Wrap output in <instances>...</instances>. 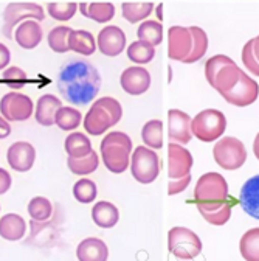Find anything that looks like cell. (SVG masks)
Masks as SVG:
<instances>
[{"instance_id":"obj_1","label":"cell","mask_w":259,"mask_h":261,"mask_svg":"<svg viewBox=\"0 0 259 261\" xmlns=\"http://www.w3.org/2000/svg\"><path fill=\"white\" fill-rule=\"evenodd\" d=\"M101 89V75L93 64L75 58L62 65L57 75V90L66 101L82 106L95 100Z\"/></svg>"},{"instance_id":"obj_2","label":"cell","mask_w":259,"mask_h":261,"mask_svg":"<svg viewBox=\"0 0 259 261\" xmlns=\"http://www.w3.org/2000/svg\"><path fill=\"white\" fill-rule=\"evenodd\" d=\"M194 201L199 212H213L230 204L228 184L219 173H205L194 188Z\"/></svg>"},{"instance_id":"obj_3","label":"cell","mask_w":259,"mask_h":261,"mask_svg":"<svg viewBox=\"0 0 259 261\" xmlns=\"http://www.w3.org/2000/svg\"><path fill=\"white\" fill-rule=\"evenodd\" d=\"M100 151L104 167L113 174H121L131 165L132 140L126 133L115 130L103 139Z\"/></svg>"},{"instance_id":"obj_4","label":"cell","mask_w":259,"mask_h":261,"mask_svg":"<svg viewBox=\"0 0 259 261\" xmlns=\"http://www.w3.org/2000/svg\"><path fill=\"white\" fill-rule=\"evenodd\" d=\"M123 117V108L112 96L96 100L84 117V129L90 136H101L115 126Z\"/></svg>"},{"instance_id":"obj_5","label":"cell","mask_w":259,"mask_h":261,"mask_svg":"<svg viewBox=\"0 0 259 261\" xmlns=\"http://www.w3.org/2000/svg\"><path fill=\"white\" fill-rule=\"evenodd\" d=\"M226 127L225 115L217 109H205L191 120V133L200 142L210 143L219 139Z\"/></svg>"},{"instance_id":"obj_6","label":"cell","mask_w":259,"mask_h":261,"mask_svg":"<svg viewBox=\"0 0 259 261\" xmlns=\"http://www.w3.org/2000/svg\"><path fill=\"white\" fill-rule=\"evenodd\" d=\"M169 252L182 261H191L202 252V241L186 227H172L168 233Z\"/></svg>"},{"instance_id":"obj_7","label":"cell","mask_w":259,"mask_h":261,"mask_svg":"<svg viewBox=\"0 0 259 261\" xmlns=\"http://www.w3.org/2000/svg\"><path fill=\"white\" fill-rule=\"evenodd\" d=\"M28 19H33L38 22L44 20L45 19L44 8L39 4H33V2H11V4H8L4 11V28H2L4 36L11 39L14 28Z\"/></svg>"},{"instance_id":"obj_8","label":"cell","mask_w":259,"mask_h":261,"mask_svg":"<svg viewBox=\"0 0 259 261\" xmlns=\"http://www.w3.org/2000/svg\"><path fill=\"white\" fill-rule=\"evenodd\" d=\"M213 155L219 167L228 171H235L245 163L247 149L241 140L235 137H223L214 145Z\"/></svg>"},{"instance_id":"obj_9","label":"cell","mask_w":259,"mask_h":261,"mask_svg":"<svg viewBox=\"0 0 259 261\" xmlns=\"http://www.w3.org/2000/svg\"><path fill=\"white\" fill-rule=\"evenodd\" d=\"M131 171L137 182L152 184L160 173V159L148 146H137L131 155Z\"/></svg>"},{"instance_id":"obj_10","label":"cell","mask_w":259,"mask_h":261,"mask_svg":"<svg viewBox=\"0 0 259 261\" xmlns=\"http://www.w3.org/2000/svg\"><path fill=\"white\" fill-rule=\"evenodd\" d=\"M35 109L33 100L23 93L10 92L0 100V115L8 123L10 121H25L31 117Z\"/></svg>"},{"instance_id":"obj_11","label":"cell","mask_w":259,"mask_h":261,"mask_svg":"<svg viewBox=\"0 0 259 261\" xmlns=\"http://www.w3.org/2000/svg\"><path fill=\"white\" fill-rule=\"evenodd\" d=\"M257 95H259L257 83L254 80H251L245 72H242L236 86L222 96L230 105H233L236 108H245V106H250L256 101Z\"/></svg>"},{"instance_id":"obj_12","label":"cell","mask_w":259,"mask_h":261,"mask_svg":"<svg viewBox=\"0 0 259 261\" xmlns=\"http://www.w3.org/2000/svg\"><path fill=\"white\" fill-rule=\"evenodd\" d=\"M192 50V36L189 28L171 27L168 31V55L172 61L183 62Z\"/></svg>"},{"instance_id":"obj_13","label":"cell","mask_w":259,"mask_h":261,"mask_svg":"<svg viewBox=\"0 0 259 261\" xmlns=\"http://www.w3.org/2000/svg\"><path fill=\"white\" fill-rule=\"evenodd\" d=\"M192 155L191 152L177 143H169L168 146V174L171 180L182 179L189 176L192 168Z\"/></svg>"},{"instance_id":"obj_14","label":"cell","mask_w":259,"mask_h":261,"mask_svg":"<svg viewBox=\"0 0 259 261\" xmlns=\"http://www.w3.org/2000/svg\"><path fill=\"white\" fill-rule=\"evenodd\" d=\"M8 165L17 173H26L33 168L36 160V149L28 142H16L7 152Z\"/></svg>"},{"instance_id":"obj_15","label":"cell","mask_w":259,"mask_h":261,"mask_svg":"<svg viewBox=\"0 0 259 261\" xmlns=\"http://www.w3.org/2000/svg\"><path fill=\"white\" fill-rule=\"evenodd\" d=\"M96 47L104 56L115 58L124 51L126 47V35L120 27L109 25L100 31L98 38H96Z\"/></svg>"},{"instance_id":"obj_16","label":"cell","mask_w":259,"mask_h":261,"mask_svg":"<svg viewBox=\"0 0 259 261\" xmlns=\"http://www.w3.org/2000/svg\"><path fill=\"white\" fill-rule=\"evenodd\" d=\"M120 84L123 87V90L129 95H143L145 92L149 90L151 87V75L145 67H138V65H134V67L126 69L121 76H120Z\"/></svg>"},{"instance_id":"obj_17","label":"cell","mask_w":259,"mask_h":261,"mask_svg":"<svg viewBox=\"0 0 259 261\" xmlns=\"http://www.w3.org/2000/svg\"><path fill=\"white\" fill-rule=\"evenodd\" d=\"M191 117L179 109H171L168 112L169 121V140L171 143L186 145L189 143L192 133H191Z\"/></svg>"},{"instance_id":"obj_18","label":"cell","mask_w":259,"mask_h":261,"mask_svg":"<svg viewBox=\"0 0 259 261\" xmlns=\"http://www.w3.org/2000/svg\"><path fill=\"white\" fill-rule=\"evenodd\" d=\"M42 38H44L42 27L39 25L38 20H33V19L23 20L14 31L16 42L25 50L36 48L42 42Z\"/></svg>"},{"instance_id":"obj_19","label":"cell","mask_w":259,"mask_h":261,"mask_svg":"<svg viewBox=\"0 0 259 261\" xmlns=\"http://www.w3.org/2000/svg\"><path fill=\"white\" fill-rule=\"evenodd\" d=\"M239 204L248 216L259 219V174L250 177L242 185L239 193Z\"/></svg>"},{"instance_id":"obj_20","label":"cell","mask_w":259,"mask_h":261,"mask_svg":"<svg viewBox=\"0 0 259 261\" xmlns=\"http://www.w3.org/2000/svg\"><path fill=\"white\" fill-rule=\"evenodd\" d=\"M78 261H107L109 249L106 243L100 238H85L76 247Z\"/></svg>"},{"instance_id":"obj_21","label":"cell","mask_w":259,"mask_h":261,"mask_svg":"<svg viewBox=\"0 0 259 261\" xmlns=\"http://www.w3.org/2000/svg\"><path fill=\"white\" fill-rule=\"evenodd\" d=\"M61 108H62V103L57 96L45 93L38 100L35 118L41 126H53L56 114Z\"/></svg>"},{"instance_id":"obj_22","label":"cell","mask_w":259,"mask_h":261,"mask_svg":"<svg viewBox=\"0 0 259 261\" xmlns=\"http://www.w3.org/2000/svg\"><path fill=\"white\" fill-rule=\"evenodd\" d=\"M26 233V224L20 215L8 213L0 218V237L7 241H19Z\"/></svg>"},{"instance_id":"obj_23","label":"cell","mask_w":259,"mask_h":261,"mask_svg":"<svg viewBox=\"0 0 259 261\" xmlns=\"http://www.w3.org/2000/svg\"><path fill=\"white\" fill-rule=\"evenodd\" d=\"M78 10L84 17L98 23H106L115 16V5L109 2H81L78 4Z\"/></svg>"},{"instance_id":"obj_24","label":"cell","mask_w":259,"mask_h":261,"mask_svg":"<svg viewBox=\"0 0 259 261\" xmlns=\"http://www.w3.org/2000/svg\"><path fill=\"white\" fill-rule=\"evenodd\" d=\"M92 219L101 228H112L117 225V222L120 219V212L112 202L100 201L92 208Z\"/></svg>"},{"instance_id":"obj_25","label":"cell","mask_w":259,"mask_h":261,"mask_svg":"<svg viewBox=\"0 0 259 261\" xmlns=\"http://www.w3.org/2000/svg\"><path fill=\"white\" fill-rule=\"evenodd\" d=\"M69 48L78 55L90 56L96 50V42L90 31L87 30H73L69 36Z\"/></svg>"},{"instance_id":"obj_26","label":"cell","mask_w":259,"mask_h":261,"mask_svg":"<svg viewBox=\"0 0 259 261\" xmlns=\"http://www.w3.org/2000/svg\"><path fill=\"white\" fill-rule=\"evenodd\" d=\"M241 75H242V70L238 67L235 62H232V64L225 65V67H222L217 72V75L214 78V86L213 87L220 95H225L226 92H230L236 86V83L239 81Z\"/></svg>"},{"instance_id":"obj_27","label":"cell","mask_w":259,"mask_h":261,"mask_svg":"<svg viewBox=\"0 0 259 261\" xmlns=\"http://www.w3.org/2000/svg\"><path fill=\"white\" fill-rule=\"evenodd\" d=\"M64 148L72 159H84L93 151L90 139L82 133H72L64 142Z\"/></svg>"},{"instance_id":"obj_28","label":"cell","mask_w":259,"mask_h":261,"mask_svg":"<svg viewBox=\"0 0 259 261\" xmlns=\"http://www.w3.org/2000/svg\"><path fill=\"white\" fill-rule=\"evenodd\" d=\"M239 250L245 261H259V227L250 228L242 235Z\"/></svg>"},{"instance_id":"obj_29","label":"cell","mask_w":259,"mask_h":261,"mask_svg":"<svg viewBox=\"0 0 259 261\" xmlns=\"http://www.w3.org/2000/svg\"><path fill=\"white\" fill-rule=\"evenodd\" d=\"M138 41L145 42L155 48V45H160L163 41V27L157 20H145L138 27Z\"/></svg>"},{"instance_id":"obj_30","label":"cell","mask_w":259,"mask_h":261,"mask_svg":"<svg viewBox=\"0 0 259 261\" xmlns=\"http://www.w3.org/2000/svg\"><path fill=\"white\" fill-rule=\"evenodd\" d=\"M121 10H123V17L129 23H137L151 16L154 10V4L152 2H124L121 5Z\"/></svg>"},{"instance_id":"obj_31","label":"cell","mask_w":259,"mask_h":261,"mask_svg":"<svg viewBox=\"0 0 259 261\" xmlns=\"http://www.w3.org/2000/svg\"><path fill=\"white\" fill-rule=\"evenodd\" d=\"M191 36H192V50L189 53V56L183 61L185 64H192L197 62L199 59H202L208 50V36L207 33L199 28V27H189Z\"/></svg>"},{"instance_id":"obj_32","label":"cell","mask_w":259,"mask_h":261,"mask_svg":"<svg viewBox=\"0 0 259 261\" xmlns=\"http://www.w3.org/2000/svg\"><path fill=\"white\" fill-rule=\"evenodd\" d=\"M141 139L149 149H160L163 146V123L160 120H149L141 129Z\"/></svg>"},{"instance_id":"obj_33","label":"cell","mask_w":259,"mask_h":261,"mask_svg":"<svg viewBox=\"0 0 259 261\" xmlns=\"http://www.w3.org/2000/svg\"><path fill=\"white\" fill-rule=\"evenodd\" d=\"M67 165H69V170L73 174L87 176V174H92V173L96 171V168H98V165H100V157H98V152L92 151L84 159H72V157H69L67 159Z\"/></svg>"},{"instance_id":"obj_34","label":"cell","mask_w":259,"mask_h":261,"mask_svg":"<svg viewBox=\"0 0 259 261\" xmlns=\"http://www.w3.org/2000/svg\"><path fill=\"white\" fill-rule=\"evenodd\" d=\"M72 31L73 30L70 27H66V25L54 27L48 33V38H47L48 47L56 53H67L70 50L69 48V36H70Z\"/></svg>"},{"instance_id":"obj_35","label":"cell","mask_w":259,"mask_h":261,"mask_svg":"<svg viewBox=\"0 0 259 261\" xmlns=\"http://www.w3.org/2000/svg\"><path fill=\"white\" fill-rule=\"evenodd\" d=\"M28 215L35 222L50 221L53 215V204L47 198H44V196H36L28 204Z\"/></svg>"},{"instance_id":"obj_36","label":"cell","mask_w":259,"mask_h":261,"mask_svg":"<svg viewBox=\"0 0 259 261\" xmlns=\"http://www.w3.org/2000/svg\"><path fill=\"white\" fill-rule=\"evenodd\" d=\"M82 115L78 109L75 108H67V106H62L54 118V124H57L59 129L62 130H75L79 124H81Z\"/></svg>"},{"instance_id":"obj_37","label":"cell","mask_w":259,"mask_h":261,"mask_svg":"<svg viewBox=\"0 0 259 261\" xmlns=\"http://www.w3.org/2000/svg\"><path fill=\"white\" fill-rule=\"evenodd\" d=\"M96 193H98V188H96L95 182L87 177L79 179L73 185V196L81 204H92L96 199Z\"/></svg>"},{"instance_id":"obj_38","label":"cell","mask_w":259,"mask_h":261,"mask_svg":"<svg viewBox=\"0 0 259 261\" xmlns=\"http://www.w3.org/2000/svg\"><path fill=\"white\" fill-rule=\"evenodd\" d=\"M154 56L155 48L145 42L135 41L127 47V58L135 64H148L154 59Z\"/></svg>"},{"instance_id":"obj_39","label":"cell","mask_w":259,"mask_h":261,"mask_svg":"<svg viewBox=\"0 0 259 261\" xmlns=\"http://www.w3.org/2000/svg\"><path fill=\"white\" fill-rule=\"evenodd\" d=\"M47 10H48L50 17H53L54 20L67 22L76 14L78 4L76 2H50L47 5Z\"/></svg>"},{"instance_id":"obj_40","label":"cell","mask_w":259,"mask_h":261,"mask_svg":"<svg viewBox=\"0 0 259 261\" xmlns=\"http://www.w3.org/2000/svg\"><path fill=\"white\" fill-rule=\"evenodd\" d=\"M28 80V75L20 69V67H16V65H13V67H8L2 72V76H0V83L7 84L8 87L14 90H19L25 86Z\"/></svg>"},{"instance_id":"obj_41","label":"cell","mask_w":259,"mask_h":261,"mask_svg":"<svg viewBox=\"0 0 259 261\" xmlns=\"http://www.w3.org/2000/svg\"><path fill=\"white\" fill-rule=\"evenodd\" d=\"M235 62L232 58L225 56V55H216L213 58H210L205 64V76H207V81L210 83V86H214V78L217 75V72L225 67V65H228Z\"/></svg>"},{"instance_id":"obj_42","label":"cell","mask_w":259,"mask_h":261,"mask_svg":"<svg viewBox=\"0 0 259 261\" xmlns=\"http://www.w3.org/2000/svg\"><path fill=\"white\" fill-rule=\"evenodd\" d=\"M204 219L213 225H223L228 222V219L232 218V202L230 204H225L223 207L213 210V212H199Z\"/></svg>"},{"instance_id":"obj_43","label":"cell","mask_w":259,"mask_h":261,"mask_svg":"<svg viewBox=\"0 0 259 261\" xmlns=\"http://www.w3.org/2000/svg\"><path fill=\"white\" fill-rule=\"evenodd\" d=\"M242 62L250 73L259 76V62L256 61V58L253 55V39H250L242 48Z\"/></svg>"},{"instance_id":"obj_44","label":"cell","mask_w":259,"mask_h":261,"mask_svg":"<svg viewBox=\"0 0 259 261\" xmlns=\"http://www.w3.org/2000/svg\"><path fill=\"white\" fill-rule=\"evenodd\" d=\"M189 182H191V174L186 176V177H182V179L171 180L169 185H168V194H169V196H176V194L182 193L183 190L188 188Z\"/></svg>"},{"instance_id":"obj_45","label":"cell","mask_w":259,"mask_h":261,"mask_svg":"<svg viewBox=\"0 0 259 261\" xmlns=\"http://www.w3.org/2000/svg\"><path fill=\"white\" fill-rule=\"evenodd\" d=\"M11 184H13L11 174H10L7 170L0 168V196L5 194V193L11 188Z\"/></svg>"},{"instance_id":"obj_46","label":"cell","mask_w":259,"mask_h":261,"mask_svg":"<svg viewBox=\"0 0 259 261\" xmlns=\"http://www.w3.org/2000/svg\"><path fill=\"white\" fill-rule=\"evenodd\" d=\"M10 59H11L10 48L4 44H0V70H5L8 67Z\"/></svg>"},{"instance_id":"obj_47","label":"cell","mask_w":259,"mask_h":261,"mask_svg":"<svg viewBox=\"0 0 259 261\" xmlns=\"http://www.w3.org/2000/svg\"><path fill=\"white\" fill-rule=\"evenodd\" d=\"M10 134H11V124L2 115H0V140L7 139Z\"/></svg>"},{"instance_id":"obj_48","label":"cell","mask_w":259,"mask_h":261,"mask_svg":"<svg viewBox=\"0 0 259 261\" xmlns=\"http://www.w3.org/2000/svg\"><path fill=\"white\" fill-rule=\"evenodd\" d=\"M253 55H254L256 61L259 62V36H256L253 39Z\"/></svg>"},{"instance_id":"obj_49","label":"cell","mask_w":259,"mask_h":261,"mask_svg":"<svg viewBox=\"0 0 259 261\" xmlns=\"http://www.w3.org/2000/svg\"><path fill=\"white\" fill-rule=\"evenodd\" d=\"M253 152H254L256 159L259 160V133H257V136L254 139V143H253Z\"/></svg>"},{"instance_id":"obj_50","label":"cell","mask_w":259,"mask_h":261,"mask_svg":"<svg viewBox=\"0 0 259 261\" xmlns=\"http://www.w3.org/2000/svg\"><path fill=\"white\" fill-rule=\"evenodd\" d=\"M161 8H163V5L160 4V5L157 7V16H158V19H161V16H163V14H161Z\"/></svg>"}]
</instances>
